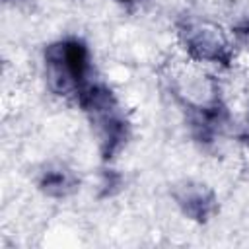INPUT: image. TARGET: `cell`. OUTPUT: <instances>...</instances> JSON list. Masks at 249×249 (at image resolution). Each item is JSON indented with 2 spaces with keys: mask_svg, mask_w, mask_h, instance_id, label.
Segmentation results:
<instances>
[{
  "mask_svg": "<svg viewBox=\"0 0 249 249\" xmlns=\"http://www.w3.org/2000/svg\"><path fill=\"white\" fill-rule=\"evenodd\" d=\"M119 2H123V4H130V2H136V0H119Z\"/></svg>",
  "mask_w": 249,
  "mask_h": 249,
  "instance_id": "obj_4",
  "label": "cell"
},
{
  "mask_svg": "<svg viewBox=\"0 0 249 249\" xmlns=\"http://www.w3.org/2000/svg\"><path fill=\"white\" fill-rule=\"evenodd\" d=\"M47 68L53 88L60 93H80L89 86V53L78 39L60 41L47 51Z\"/></svg>",
  "mask_w": 249,
  "mask_h": 249,
  "instance_id": "obj_1",
  "label": "cell"
},
{
  "mask_svg": "<svg viewBox=\"0 0 249 249\" xmlns=\"http://www.w3.org/2000/svg\"><path fill=\"white\" fill-rule=\"evenodd\" d=\"M187 47L196 58L204 60H224L228 56V45L216 29L193 27L187 33Z\"/></svg>",
  "mask_w": 249,
  "mask_h": 249,
  "instance_id": "obj_2",
  "label": "cell"
},
{
  "mask_svg": "<svg viewBox=\"0 0 249 249\" xmlns=\"http://www.w3.org/2000/svg\"><path fill=\"white\" fill-rule=\"evenodd\" d=\"M70 185H72V181H70L68 173L62 169H51V171L43 173V177H41V189L49 195H64Z\"/></svg>",
  "mask_w": 249,
  "mask_h": 249,
  "instance_id": "obj_3",
  "label": "cell"
}]
</instances>
